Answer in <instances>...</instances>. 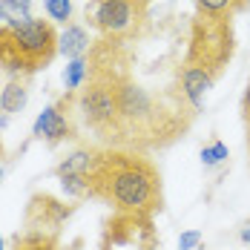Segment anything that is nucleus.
Segmentation results:
<instances>
[{"instance_id":"f257e3e1","label":"nucleus","mask_w":250,"mask_h":250,"mask_svg":"<svg viewBox=\"0 0 250 250\" xmlns=\"http://www.w3.org/2000/svg\"><path fill=\"white\" fill-rule=\"evenodd\" d=\"M89 199L109 204L118 216L150 219L164 207L161 173L144 152L101 147L89 173Z\"/></svg>"},{"instance_id":"f03ea898","label":"nucleus","mask_w":250,"mask_h":250,"mask_svg":"<svg viewBox=\"0 0 250 250\" xmlns=\"http://www.w3.org/2000/svg\"><path fill=\"white\" fill-rule=\"evenodd\" d=\"M58 29L52 21L32 18L21 26H0V72L29 78L46 69L58 55Z\"/></svg>"},{"instance_id":"7ed1b4c3","label":"nucleus","mask_w":250,"mask_h":250,"mask_svg":"<svg viewBox=\"0 0 250 250\" xmlns=\"http://www.w3.org/2000/svg\"><path fill=\"white\" fill-rule=\"evenodd\" d=\"M236 52V38H233V21L230 18H210V15H196L190 23V43L184 63L199 66L213 78L225 72V66L233 61Z\"/></svg>"},{"instance_id":"20e7f679","label":"nucleus","mask_w":250,"mask_h":250,"mask_svg":"<svg viewBox=\"0 0 250 250\" xmlns=\"http://www.w3.org/2000/svg\"><path fill=\"white\" fill-rule=\"evenodd\" d=\"M152 0H89L83 9L86 23L98 32V41L132 43L141 38Z\"/></svg>"},{"instance_id":"39448f33","label":"nucleus","mask_w":250,"mask_h":250,"mask_svg":"<svg viewBox=\"0 0 250 250\" xmlns=\"http://www.w3.org/2000/svg\"><path fill=\"white\" fill-rule=\"evenodd\" d=\"M78 104V92H63L61 98L49 104L32 124V138L46 141L49 147L61 141H72L78 138L75 121H72V106Z\"/></svg>"},{"instance_id":"423d86ee","label":"nucleus","mask_w":250,"mask_h":250,"mask_svg":"<svg viewBox=\"0 0 250 250\" xmlns=\"http://www.w3.org/2000/svg\"><path fill=\"white\" fill-rule=\"evenodd\" d=\"M69 213H72V207L52 199L49 193H35L26 207V230H43V233L58 236L61 225L69 219Z\"/></svg>"},{"instance_id":"0eeeda50","label":"nucleus","mask_w":250,"mask_h":250,"mask_svg":"<svg viewBox=\"0 0 250 250\" xmlns=\"http://www.w3.org/2000/svg\"><path fill=\"white\" fill-rule=\"evenodd\" d=\"M213 83H216V78L210 72H204L199 66L181 63V69H178V95L187 101V106L193 112L204 109V101H207V92L213 89Z\"/></svg>"},{"instance_id":"6e6552de","label":"nucleus","mask_w":250,"mask_h":250,"mask_svg":"<svg viewBox=\"0 0 250 250\" xmlns=\"http://www.w3.org/2000/svg\"><path fill=\"white\" fill-rule=\"evenodd\" d=\"M92 49V41H89V32L81 23H69L63 26L61 38H58V55H63L66 61H75V58H86Z\"/></svg>"},{"instance_id":"1a4fd4ad","label":"nucleus","mask_w":250,"mask_h":250,"mask_svg":"<svg viewBox=\"0 0 250 250\" xmlns=\"http://www.w3.org/2000/svg\"><path fill=\"white\" fill-rule=\"evenodd\" d=\"M98 150L101 147H78V150H72L55 167V175H86L89 178L95 161H98Z\"/></svg>"},{"instance_id":"9d476101","label":"nucleus","mask_w":250,"mask_h":250,"mask_svg":"<svg viewBox=\"0 0 250 250\" xmlns=\"http://www.w3.org/2000/svg\"><path fill=\"white\" fill-rule=\"evenodd\" d=\"M26 101H29V89H26V78H9V83L0 92V109L6 115H18L23 112Z\"/></svg>"},{"instance_id":"9b49d317","label":"nucleus","mask_w":250,"mask_h":250,"mask_svg":"<svg viewBox=\"0 0 250 250\" xmlns=\"http://www.w3.org/2000/svg\"><path fill=\"white\" fill-rule=\"evenodd\" d=\"M196 15H210V18H236L245 9H250V0H193Z\"/></svg>"},{"instance_id":"f8f14e48","label":"nucleus","mask_w":250,"mask_h":250,"mask_svg":"<svg viewBox=\"0 0 250 250\" xmlns=\"http://www.w3.org/2000/svg\"><path fill=\"white\" fill-rule=\"evenodd\" d=\"M12 250H58V236L43 230H23L12 239Z\"/></svg>"},{"instance_id":"ddd939ff","label":"nucleus","mask_w":250,"mask_h":250,"mask_svg":"<svg viewBox=\"0 0 250 250\" xmlns=\"http://www.w3.org/2000/svg\"><path fill=\"white\" fill-rule=\"evenodd\" d=\"M86 78H89V55L86 58H75V61L66 63V69H63V89L66 92H81Z\"/></svg>"},{"instance_id":"4468645a","label":"nucleus","mask_w":250,"mask_h":250,"mask_svg":"<svg viewBox=\"0 0 250 250\" xmlns=\"http://www.w3.org/2000/svg\"><path fill=\"white\" fill-rule=\"evenodd\" d=\"M32 6H21L12 0H0V26H21L26 21H32Z\"/></svg>"},{"instance_id":"2eb2a0df","label":"nucleus","mask_w":250,"mask_h":250,"mask_svg":"<svg viewBox=\"0 0 250 250\" xmlns=\"http://www.w3.org/2000/svg\"><path fill=\"white\" fill-rule=\"evenodd\" d=\"M43 12L52 23H63L69 26L72 23V0H43Z\"/></svg>"},{"instance_id":"dca6fc26","label":"nucleus","mask_w":250,"mask_h":250,"mask_svg":"<svg viewBox=\"0 0 250 250\" xmlns=\"http://www.w3.org/2000/svg\"><path fill=\"white\" fill-rule=\"evenodd\" d=\"M58 181L69 199H89V178L86 175H58Z\"/></svg>"},{"instance_id":"f3484780","label":"nucleus","mask_w":250,"mask_h":250,"mask_svg":"<svg viewBox=\"0 0 250 250\" xmlns=\"http://www.w3.org/2000/svg\"><path fill=\"white\" fill-rule=\"evenodd\" d=\"M230 158V152H227V144L225 141H219V138H213L210 144H204L201 147V164L204 167H219L222 161Z\"/></svg>"},{"instance_id":"a211bd4d","label":"nucleus","mask_w":250,"mask_h":250,"mask_svg":"<svg viewBox=\"0 0 250 250\" xmlns=\"http://www.w3.org/2000/svg\"><path fill=\"white\" fill-rule=\"evenodd\" d=\"M201 245V230H184L178 236V250H196Z\"/></svg>"},{"instance_id":"6ab92c4d","label":"nucleus","mask_w":250,"mask_h":250,"mask_svg":"<svg viewBox=\"0 0 250 250\" xmlns=\"http://www.w3.org/2000/svg\"><path fill=\"white\" fill-rule=\"evenodd\" d=\"M242 115H245V126H248V132H250V81H248V86H245V95H242Z\"/></svg>"},{"instance_id":"aec40b11","label":"nucleus","mask_w":250,"mask_h":250,"mask_svg":"<svg viewBox=\"0 0 250 250\" xmlns=\"http://www.w3.org/2000/svg\"><path fill=\"white\" fill-rule=\"evenodd\" d=\"M239 239H242L245 245H250V225H248V227H242V230H239Z\"/></svg>"},{"instance_id":"412c9836","label":"nucleus","mask_w":250,"mask_h":250,"mask_svg":"<svg viewBox=\"0 0 250 250\" xmlns=\"http://www.w3.org/2000/svg\"><path fill=\"white\" fill-rule=\"evenodd\" d=\"M12 3H21V6H32V0H12Z\"/></svg>"},{"instance_id":"4be33fe9","label":"nucleus","mask_w":250,"mask_h":250,"mask_svg":"<svg viewBox=\"0 0 250 250\" xmlns=\"http://www.w3.org/2000/svg\"><path fill=\"white\" fill-rule=\"evenodd\" d=\"M0 250H6V245H3V236H0Z\"/></svg>"},{"instance_id":"5701e85b","label":"nucleus","mask_w":250,"mask_h":250,"mask_svg":"<svg viewBox=\"0 0 250 250\" xmlns=\"http://www.w3.org/2000/svg\"><path fill=\"white\" fill-rule=\"evenodd\" d=\"M0 178H3V164H0Z\"/></svg>"},{"instance_id":"b1692460","label":"nucleus","mask_w":250,"mask_h":250,"mask_svg":"<svg viewBox=\"0 0 250 250\" xmlns=\"http://www.w3.org/2000/svg\"><path fill=\"white\" fill-rule=\"evenodd\" d=\"M0 155H3V141H0Z\"/></svg>"}]
</instances>
